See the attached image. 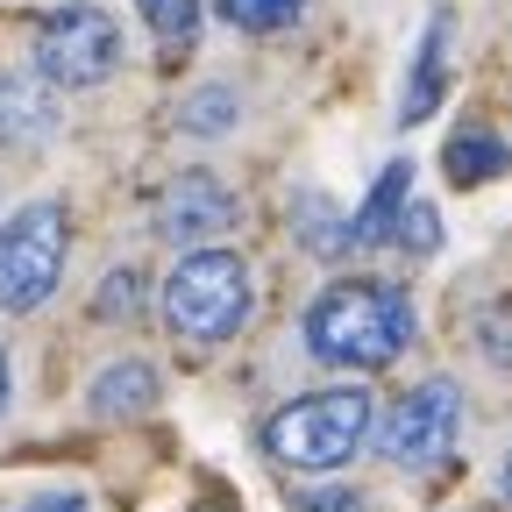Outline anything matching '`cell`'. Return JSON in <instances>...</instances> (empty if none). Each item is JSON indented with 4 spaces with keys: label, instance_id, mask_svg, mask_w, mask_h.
<instances>
[{
    "label": "cell",
    "instance_id": "cell-10",
    "mask_svg": "<svg viewBox=\"0 0 512 512\" xmlns=\"http://www.w3.org/2000/svg\"><path fill=\"white\" fill-rule=\"evenodd\" d=\"M50 93L43 72H0V143H43L50 136Z\"/></svg>",
    "mask_w": 512,
    "mask_h": 512
},
{
    "label": "cell",
    "instance_id": "cell-12",
    "mask_svg": "<svg viewBox=\"0 0 512 512\" xmlns=\"http://www.w3.org/2000/svg\"><path fill=\"white\" fill-rule=\"evenodd\" d=\"M441 164H448V178H456V185H484V178H498V171L512 164V150L491 136V128H456Z\"/></svg>",
    "mask_w": 512,
    "mask_h": 512
},
{
    "label": "cell",
    "instance_id": "cell-7",
    "mask_svg": "<svg viewBox=\"0 0 512 512\" xmlns=\"http://www.w3.org/2000/svg\"><path fill=\"white\" fill-rule=\"evenodd\" d=\"M242 221V200L214 178V171H178L164 192H157V214L150 228L171 242V249H207L214 235H228Z\"/></svg>",
    "mask_w": 512,
    "mask_h": 512
},
{
    "label": "cell",
    "instance_id": "cell-9",
    "mask_svg": "<svg viewBox=\"0 0 512 512\" xmlns=\"http://www.w3.org/2000/svg\"><path fill=\"white\" fill-rule=\"evenodd\" d=\"M441 100H448V15L434 8V15H427V36H420V50H413V79H406V93H399V121L413 128V121H427Z\"/></svg>",
    "mask_w": 512,
    "mask_h": 512
},
{
    "label": "cell",
    "instance_id": "cell-17",
    "mask_svg": "<svg viewBox=\"0 0 512 512\" xmlns=\"http://www.w3.org/2000/svg\"><path fill=\"white\" fill-rule=\"evenodd\" d=\"M136 306H143V278L128 271V264L107 271V285H100V313H107V320H114V313H121V320H136Z\"/></svg>",
    "mask_w": 512,
    "mask_h": 512
},
{
    "label": "cell",
    "instance_id": "cell-16",
    "mask_svg": "<svg viewBox=\"0 0 512 512\" xmlns=\"http://www.w3.org/2000/svg\"><path fill=\"white\" fill-rule=\"evenodd\" d=\"M143 22L164 50H192V36H200V0H143Z\"/></svg>",
    "mask_w": 512,
    "mask_h": 512
},
{
    "label": "cell",
    "instance_id": "cell-21",
    "mask_svg": "<svg viewBox=\"0 0 512 512\" xmlns=\"http://www.w3.org/2000/svg\"><path fill=\"white\" fill-rule=\"evenodd\" d=\"M8 392H15V370H8V349H0V406H8Z\"/></svg>",
    "mask_w": 512,
    "mask_h": 512
},
{
    "label": "cell",
    "instance_id": "cell-2",
    "mask_svg": "<svg viewBox=\"0 0 512 512\" xmlns=\"http://www.w3.org/2000/svg\"><path fill=\"white\" fill-rule=\"evenodd\" d=\"M370 434H377V399L363 384H328V392H306L264 420V456L306 477H328L349 456H363Z\"/></svg>",
    "mask_w": 512,
    "mask_h": 512
},
{
    "label": "cell",
    "instance_id": "cell-15",
    "mask_svg": "<svg viewBox=\"0 0 512 512\" xmlns=\"http://www.w3.org/2000/svg\"><path fill=\"white\" fill-rule=\"evenodd\" d=\"M221 22L242 29V36H285L299 15H306V0H214Z\"/></svg>",
    "mask_w": 512,
    "mask_h": 512
},
{
    "label": "cell",
    "instance_id": "cell-6",
    "mask_svg": "<svg viewBox=\"0 0 512 512\" xmlns=\"http://www.w3.org/2000/svg\"><path fill=\"white\" fill-rule=\"evenodd\" d=\"M456 441H463V392H456L448 377L413 384V392H406L392 413H384V427H377L384 463H399L406 477L441 470L448 456H456Z\"/></svg>",
    "mask_w": 512,
    "mask_h": 512
},
{
    "label": "cell",
    "instance_id": "cell-14",
    "mask_svg": "<svg viewBox=\"0 0 512 512\" xmlns=\"http://www.w3.org/2000/svg\"><path fill=\"white\" fill-rule=\"evenodd\" d=\"M292 221H299V242L313 256H349V214H335L320 192H299L292 200Z\"/></svg>",
    "mask_w": 512,
    "mask_h": 512
},
{
    "label": "cell",
    "instance_id": "cell-3",
    "mask_svg": "<svg viewBox=\"0 0 512 512\" xmlns=\"http://www.w3.org/2000/svg\"><path fill=\"white\" fill-rule=\"evenodd\" d=\"M249 320V264L235 249H185L164 278V328L192 349L235 342Z\"/></svg>",
    "mask_w": 512,
    "mask_h": 512
},
{
    "label": "cell",
    "instance_id": "cell-5",
    "mask_svg": "<svg viewBox=\"0 0 512 512\" xmlns=\"http://www.w3.org/2000/svg\"><path fill=\"white\" fill-rule=\"evenodd\" d=\"M36 72L57 79L64 93L79 86H100L121 72V22L107 8H93V0H64V8H50L36 22Z\"/></svg>",
    "mask_w": 512,
    "mask_h": 512
},
{
    "label": "cell",
    "instance_id": "cell-20",
    "mask_svg": "<svg viewBox=\"0 0 512 512\" xmlns=\"http://www.w3.org/2000/svg\"><path fill=\"white\" fill-rule=\"evenodd\" d=\"M498 498L512 505V448H505V463H498Z\"/></svg>",
    "mask_w": 512,
    "mask_h": 512
},
{
    "label": "cell",
    "instance_id": "cell-4",
    "mask_svg": "<svg viewBox=\"0 0 512 512\" xmlns=\"http://www.w3.org/2000/svg\"><path fill=\"white\" fill-rule=\"evenodd\" d=\"M72 221L57 200H29L15 221H0V313H36L64 285Z\"/></svg>",
    "mask_w": 512,
    "mask_h": 512
},
{
    "label": "cell",
    "instance_id": "cell-1",
    "mask_svg": "<svg viewBox=\"0 0 512 512\" xmlns=\"http://www.w3.org/2000/svg\"><path fill=\"white\" fill-rule=\"evenodd\" d=\"M306 356L328 370H384L399 349H413L420 313L392 278H335L299 320Z\"/></svg>",
    "mask_w": 512,
    "mask_h": 512
},
{
    "label": "cell",
    "instance_id": "cell-13",
    "mask_svg": "<svg viewBox=\"0 0 512 512\" xmlns=\"http://www.w3.org/2000/svg\"><path fill=\"white\" fill-rule=\"evenodd\" d=\"M242 121V93L235 86H200L178 100V128L185 136H228V128Z\"/></svg>",
    "mask_w": 512,
    "mask_h": 512
},
{
    "label": "cell",
    "instance_id": "cell-11",
    "mask_svg": "<svg viewBox=\"0 0 512 512\" xmlns=\"http://www.w3.org/2000/svg\"><path fill=\"white\" fill-rule=\"evenodd\" d=\"M86 406H93V420H143L150 406H157V370L150 363H107L100 377H93V392H86Z\"/></svg>",
    "mask_w": 512,
    "mask_h": 512
},
{
    "label": "cell",
    "instance_id": "cell-8",
    "mask_svg": "<svg viewBox=\"0 0 512 512\" xmlns=\"http://www.w3.org/2000/svg\"><path fill=\"white\" fill-rule=\"evenodd\" d=\"M413 207V157H392L377 171V185L363 192V207L349 214V249H377V242H399V221Z\"/></svg>",
    "mask_w": 512,
    "mask_h": 512
},
{
    "label": "cell",
    "instance_id": "cell-19",
    "mask_svg": "<svg viewBox=\"0 0 512 512\" xmlns=\"http://www.w3.org/2000/svg\"><path fill=\"white\" fill-rule=\"evenodd\" d=\"M29 512H86V498H79V491H43Z\"/></svg>",
    "mask_w": 512,
    "mask_h": 512
},
{
    "label": "cell",
    "instance_id": "cell-18",
    "mask_svg": "<svg viewBox=\"0 0 512 512\" xmlns=\"http://www.w3.org/2000/svg\"><path fill=\"white\" fill-rule=\"evenodd\" d=\"M299 512H363V498L356 491H313V498H299Z\"/></svg>",
    "mask_w": 512,
    "mask_h": 512
}]
</instances>
